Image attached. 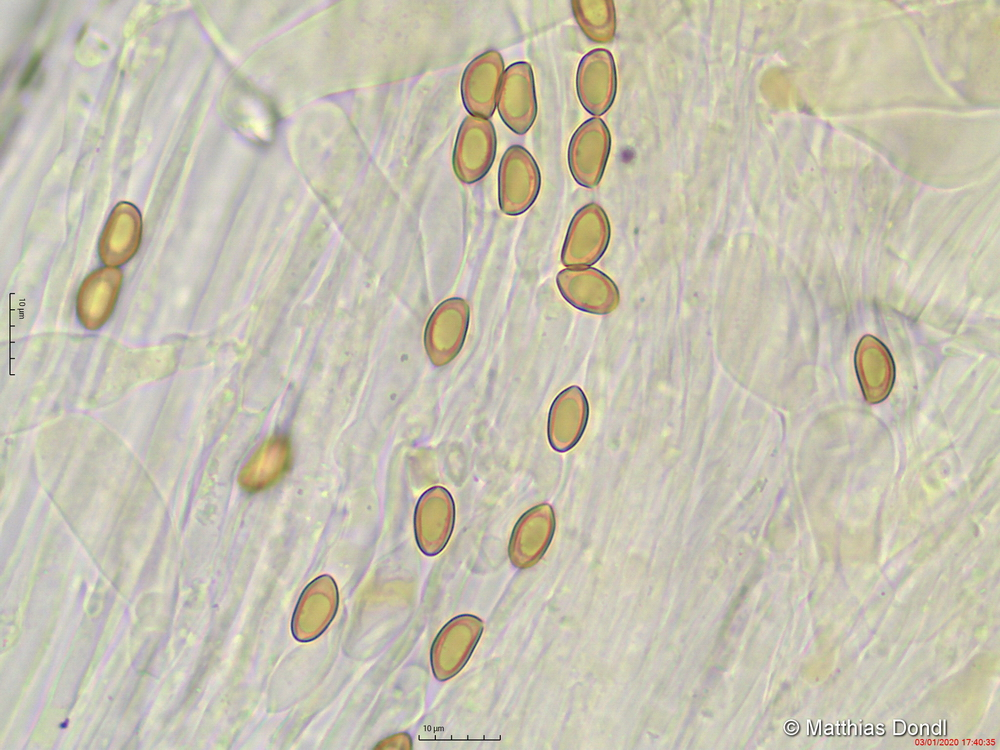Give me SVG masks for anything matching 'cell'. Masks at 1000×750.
<instances>
[{
  "label": "cell",
  "mask_w": 1000,
  "mask_h": 750,
  "mask_svg": "<svg viewBox=\"0 0 1000 750\" xmlns=\"http://www.w3.org/2000/svg\"><path fill=\"white\" fill-rule=\"evenodd\" d=\"M555 519L551 506L541 504L521 516L514 527L509 545L512 563L527 568L536 563L550 544Z\"/></svg>",
  "instance_id": "obj_10"
},
{
  "label": "cell",
  "mask_w": 1000,
  "mask_h": 750,
  "mask_svg": "<svg viewBox=\"0 0 1000 750\" xmlns=\"http://www.w3.org/2000/svg\"><path fill=\"white\" fill-rule=\"evenodd\" d=\"M496 155V133L489 119L467 115L462 121L453 150V169L465 184L481 180Z\"/></svg>",
  "instance_id": "obj_2"
},
{
  "label": "cell",
  "mask_w": 1000,
  "mask_h": 750,
  "mask_svg": "<svg viewBox=\"0 0 1000 750\" xmlns=\"http://www.w3.org/2000/svg\"><path fill=\"white\" fill-rule=\"evenodd\" d=\"M482 622L474 616L464 615L451 620L439 633L453 644L432 648V667L439 680L456 674L469 658L482 630Z\"/></svg>",
  "instance_id": "obj_13"
},
{
  "label": "cell",
  "mask_w": 1000,
  "mask_h": 750,
  "mask_svg": "<svg viewBox=\"0 0 1000 750\" xmlns=\"http://www.w3.org/2000/svg\"><path fill=\"white\" fill-rule=\"evenodd\" d=\"M541 175L533 156L522 146L512 145L503 154L498 170V200L501 211L517 216L535 202Z\"/></svg>",
  "instance_id": "obj_1"
},
{
  "label": "cell",
  "mask_w": 1000,
  "mask_h": 750,
  "mask_svg": "<svg viewBox=\"0 0 1000 750\" xmlns=\"http://www.w3.org/2000/svg\"><path fill=\"white\" fill-rule=\"evenodd\" d=\"M469 319V305L459 297L448 298L434 309L424 331L425 350L433 365L444 366L458 355Z\"/></svg>",
  "instance_id": "obj_3"
},
{
  "label": "cell",
  "mask_w": 1000,
  "mask_h": 750,
  "mask_svg": "<svg viewBox=\"0 0 1000 750\" xmlns=\"http://www.w3.org/2000/svg\"><path fill=\"white\" fill-rule=\"evenodd\" d=\"M503 73L504 61L496 50L480 54L466 66L460 91L471 116L489 119L493 115Z\"/></svg>",
  "instance_id": "obj_6"
},
{
  "label": "cell",
  "mask_w": 1000,
  "mask_h": 750,
  "mask_svg": "<svg viewBox=\"0 0 1000 750\" xmlns=\"http://www.w3.org/2000/svg\"><path fill=\"white\" fill-rule=\"evenodd\" d=\"M454 525V503L443 487H433L421 496L415 512V529L424 553H439L446 545Z\"/></svg>",
  "instance_id": "obj_8"
},
{
  "label": "cell",
  "mask_w": 1000,
  "mask_h": 750,
  "mask_svg": "<svg viewBox=\"0 0 1000 750\" xmlns=\"http://www.w3.org/2000/svg\"><path fill=\"white\" fill-rule=\"evenodd\" d=\"M40 61H41V54L40 53H36V54H34L32 56V58L30 59V61L27 63V65H26V67H25V69L23 71V74H22V76H21V78L19 80V84H18L19 89H23L27 85L30 84V82L32 81L35 73L38 70V67L40 65Z\"/></svg>",
  "instance_id": "obj_18"
},
{
  "label": "cell",
  "mask_w": 1000,
  "mask_h": 750,
  "mask_svg": "<svg viewBox=\"0 0 1000 750\" xmlns=\"http://www.w3.org/2000/svg\"><path fill=\"white\" fill-rule=\"evenodd\" d=\"M603 3L590 1H572V10L583 32L593 40H599L605 35L607 17L603 15Z\"/></svg>",
  "instance_id": "obj_17"
},
{
  "label": "cell",
  "mask_w": 1000,
  "mask_h": 750,
  "mask_svg": "<svg viewBox=\"0 0 1000 750\" xmlns=\"http://www.w3.org/2000/svg\"><path fill=\"white\" fill-rule=\"evenodd\" d=\"M856 366L867 400L878 402L885 398L893 383V363L886 348L866 336L859 344Z\"/></svg>",
  "instance_id": "obj_15"
},
{
  "label": "cell",
  "mask_w": 1000,
  "mask_h": 750,
  "mask_svg": "<svg viewBox=\"0 0 1000 750\" xmlns=\"http://www.w3.org/2000/svg\"><path fill=\"white\" fill-rule=\"evenodd\" d=\"M122 283V273L115 267H105L91 273L77 295L78 317L89 330L100 328L113 312Z\"/></svg>",
  "instance_id": "obj_11"
},
{
  "label": "cell",
  "mask_w": 1000,
  "mask_h": 750,
  "mask_svg": "<svg viewBox=\"0 0 1000 750\" xmlns=\"http://www.w3.org/2000/svg\"><path fill=\"white\" fill-rule=\"evenodd\" d=\"M556 284L562 297L573 307L592 314H607L614 309L618 293L614 283L592 267L560 270Z\"/></svg>",
  "instance_id": "obj_7"
},
{
  "label": "cell",
  "mask_w": 1000,
  "mask_h": 750,
  "mask_svg": "<svg viewBox=\"0 0 1000 750\" xmlns=\"http://www.w3.org/2000/svg\"><path fill=\"white\" fill-rule=\"evenodd\" d=\"M608 137L603 123L591 119L583 123L571 138L568 165L573 178L585 187L600 180L608 149Z\"/></svg>",
  "instance_id": "obj_9"
},
{
  "label": "cell",
  "mask_w": 1000,
  "mask_h": 750,
  "mask_svg": "<svg viewBox=\"0 0 1000 750\" xmlns=\"http://www.w3.org/2000/svg\"><path fill=\"white\" fill-rule=\"evenodd\" d=\"M496 105L502 121L514 133L523 135L530 129L537 115V101L529 63L514 62L504 71Z\"/></svg>",
  "instance_id": "obj_4"
},
{
  "label": "cell",
  "mask_w": 1000,
  "mask_h": 750,
  "mask_svg": "<svg viewBox=\"0 0 1000 750\" xmlns=\"http://www.w3.org/2000/svg\"><path fill=\"white\" fill-rule=\"evenodd\" d=\"M609 239V226L603 210L589 204L573 216L561 251V262L567 268L587 267L604 253Z\"/></svg>",
  "instance_id": "obj_5"
},
{
  "label": "cell",
  "mask_w": 1000,
  "mask_h": 750,
  "mask_svg": "<svg viewBox=\"0 0 1000 750\" xmlns=\"http://www.w3.org/2000/svg\"><path fill=\"white\" fill-rule=\"evenodd\" d=\"M586 413V398L577 386L568 387L554 399L547 424L548 440L554 450L565 452L576 444Z\"/></svg>",
  "instance_id": "obj_14"
},
{
  "label": "cell",
  "mask_w": 1000,
  "mask_h": 750,
  "mask_svg": "<svg viewBox=\"0 0 1000 750\" xmlns=\"http://www.w3.org/2000/svg\"><path fill=\"white\" fill-rule=\"evenodd\" d=\"M141 216L130 203H119L112 211L99 243V255L107 267L126 263L141 241Z\"/></svg>",
  "instance_id": "obj_12"
},
{
  "label": "cell",
  "mask_w": 1000,
  "mask_h": 750,
  "mask_svg": "<svg viewBox=\"0 0 1000 750\" xmlns=\"http://www.w3.org/2000/svg\"><path fill=\"white\" fill-rule=\"evenodd\" d=\"M610 61L605 52L587 54L577 71V93L582 105L593 114L605 110L610 100Z\"/></svg>",
  "instance_id": "obj_16"
}]
</instances>
